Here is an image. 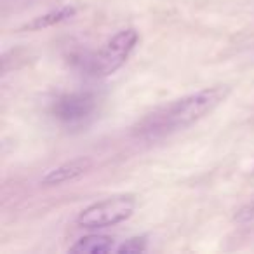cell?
<instances>
[{"label": "cell", "instance_id": "obj_4", "mask_svg": "<svg viewBox=\"0 0 254 254\" xmlns=\"http://www.w3.org/2000/svg\"><path fill=\"white\" fill-rule=\"evenodd\" d=\"M94 110V98L89 94H68L61 98L54 106V113L66 124L82 122Z\"/></svg>", "mask_w": 254, "mask_h": 254}, {"label": "cell", "instance_id": "obj_8", "mask_svg": "<svg viewBox=\"0 0 254 254\" xmlns=\"http://www.w3.org/2000/svg\"><path fill=\"white\" fill-rule=\"evenodd\" d=\"M143 251H146V239L145 237H132V239L126 240L122 246L117 247L115 253L129 254V253H143Z\"/></svg>", "mask_w": 254, "mask_h": 254}, {"label": "cell", "instance_id": "obj_1", "mask_svg": "<svg viewBox=\"0 0 254 254\" xmlns=\"http://www.w3.org/2000/svg\"><path fill=\"white\" fill-rule=\"evenodd\" d=\"M230 85H212L167 103L162 108L146 115L136 127V134L143 139H162L197 124L214 112L230 96Z\"/></svg>", "mask_w": 254, "mask_h": 254}, {"label": "cell", "instance_id": "obj_7", "mask_svg": "<svg viewBox=\"0 0 254 254\" xmlns=\"http://www.w3.org/2000/svg\"><path fill=\"white\" fill-rule=\"evenodd\" d=\"M75 14H77V9H75L73 5H61V7L53 9V11L46 12V14L33 18L32 21L26 23L21 30H28V32H40V30H44V28H51V26L60 25V23L73 18Z\"/></svg>", "mask_w": 254, "mask_h": 254}, {"label": "cell", "instance_id": "obj_3", "mask_svg": "<svg viewBox=\"0 0 254 254\" xmlns=\"http://www.w3.org/2000/svg\"><path fill=\"white\" fill-rule=\"evenodd\" d=\"M134 209L136 198L132 195H115L82 209L77 216V225L85 230L108 228L129 219Z\"/></svg>", "mask_w": 254, "mask_h": 254}, {"label": "cell", "instance_id": "obj_5", "mask_svg": "<svg viewBox=\"0 0 254 254\" xmlns=\"http://www.w3.org/2000/svg\"><path fill=\"white\" fill-rule=\"evenodd\" d=\"M92 159L91 157H77V159H71L64 164H60L54 169L47 171L42 176L40 183L44 187H58V185L70 183V181L78 180L80 176H84L89 169L92 167Z\"/></svg>", "mask_w": 254, "mask_h": 254}, {"label": "cell", "instance_id": "obj_2", "mask_svg": "<svg viewBox=\"0 0 254 254\" xmlns=\"http://www.w3.org/2000/svg\"><path fill=\"white\" fill-rule=\"evenodd\" d=\"M139 35L134 28L120 30L119 33L112 37L94 56L89 60L87 71L92 77H110L117 70L126 64L129 56L132 54L134 47L138 46Z\"/></svg>", "mask_w": 254, "mask_h": 254}, {"label": "cell", "instance_id": "obj_6", "mask_svg": "<svg viewBox=\"0 0 254 254\" xmlns=\"http://www.w3.org/2000/svg\"><path fill=\"white\" fill-rule=\"evenodd\" d=\"M115 249V239H112L108 235L92 233V235H85L82 239H78L68 251L75 254H105L112 253Z\"/></svg>", "mask_w": 254, "mask_h": 254}]
</instances>
